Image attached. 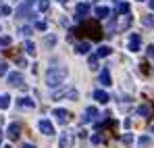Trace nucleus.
I'll return each mask as SVG.
<instances>
[{
  "mask_svg": "<svg viewBox=\"0 0 154 148\" xmlns=\"http://www.w3.org/2000/svg\"><path fill=\"white\" fill-rule=\"evenodd\" d=\"M140 2H142V0H140Z\"/></svg>",
  "mask_w": 154,
  "mask_h": 148,
  "instance_id": "40",
  "label": "nucleus"
},
{
  "mask_svg": "<svg viewBox=\"0 0 154 148\" xmlns=\"http://www.w3.org/2000/svg\"><path fill=\"white\" fill-rule=\"evenodd\" d=\"M137 144H140V146H148V144H150V138H148V136H142V138L137 140Z\"/></svg>",
  "mask_w": 154,
  "mask_h": 148,
  "instance_id": "30",
  "label": "nucleus"
},
{
  "mask_svg": "<svg viewBox=\"0 0 154 148\" xmlns=\"http://www.w3.org/2000/svg\"><path fill=\"white\" fill-rule=\"evenodd\" d=\"M60 98L77 100V98H79V94H77L75 88H67V90H56V92H52V100H60Z\"/></svg>",
  "mask_w": 154,
  "mask_h": 148,
  "instance_id": "3",
  "label": "nucleus"
},
{
  "mask_svg": "<svg viewBox=\"0 0 154 148\" xmlns=\"http://www.w3.org/2000/svg\"><path fill=\"white\" fill-rule=\"evenodd\" d=\"M94 13H96V17H98V19H106V17L110 15V8H108V6H100V4H98Z\"/></svg>",
  "mask_w": 154,
  "mask_h": 148,
  "instance_id": "14",
  "label": "nucleus"
},
{
  "mask_svg": "<svg viewBox=\"0 0 154 148\" xmlns=\"http://www.w3.org/2000/svg\"><path fill=\"white\" fill-rule=\"evenodd\" d=\"M67 67H52L48 69V73H46V83H48V88H58V86H63V81L67 79Z\"/></svg>",
  "mask_w": 154,
  "mask_h": 148,
  "instance_id": "1",
  "label": "nucleus"
},
{
  "mask_svg": "<svg viewBox=\"0 0 154 148\" xmlns=\"http://www.w3.org/2000/svg\"><path fill=\"white\" fill-rule=\"evenodd\" d=\"M96 117H98V109H96V106H88V109H85V117L81 119V123H90V121H94Z\"/></svg>",
  "mask_w": 154,
  "mask_h": 148,
  "instance_id": "8",
  "label": "nucleus"
},
{
  "mask_svg": "<svg viewBox=\"0 0 154 148\" xmlns=\"http://www.w3.org/2000/svg\"><path fill=\"white\" fill-rule=\"evenodd\" d=\"M38 8H40L42 13H46V11L50 8V0H38Z\"/></svg>",
  "mask_w": 154,
  "mask_h": 148,
  "instance_id": "22",
  "label": "nucleus"
},
{
  "mask_svg": "<svg viewBox=\"0 0 154 148\" xmlns=\"http://www.w3.org/2000/svg\"><path fill=\"white\" fill-rule=\"evenodd\" d=\"M33 8V0H25V2H21L19 6H17V17L19 19H25V17H29V11Z\"/></svg>",
  "mask_w": 154,
  "mask_h": 148,
  "instance_id": "4",
  "label": "nucleus"
},
{
  "mask_svg": "<svg viewBox=\"0 0 154 148\" xmlns=\"http://www.w3.org/2000/svg\"><path fill=\"white\" fill-rule=\"evenodd\" d=\"M2 138H4V136H2V129H0V144H2Z\"/></svg>",
  "mask_w": 154,
  "mask_h": 148,
  "instance_id": "38",
  "label": "nucleus"
},
{
  "mask_svg": "<svg viewBox=\"0 0 154 148\" xmlns=\"http://www.w3.org/2000/svg\"><path fill=\"white\" fill-rule=\"evenodd\" d=\"M146 52H148V56H150V58L154 61V46H152V44H150V46L146 48Z\"/></svg>",
  "mask_w": 154,
  "mask_h": 148,
  "instance_id": "35",
  "label": "nucleus"
},
{
  "mask_svg": "<svg viewBox=\"0 0 154 148\" xmlns=\"http://www.w3.org/2000/svg\"><path fill=\"white\" fill-rule=\"evenodd\" d=\"M38 127H40V131H42L44 136H54V125H52L48 119H42V121L38 123Z\"/></svg>",
  "mask_w": 154,
  "mask_h": 148,
  "instance_id": "6",
  "label": "nucleus"
},
{
  "mask_svg": "<svg viewBox=\"0 0 154 148\" xmlns=\"http://www.w3.org/2000/svg\"><path fill=\"white\" fill-rule=\"evenodd\" d=\"M33 27H35L38 31H46V23H44V21H35V23H33Z\"/></svg>",
  "mask_w": 154,
  "mask_h": 148,
  "instance_id": "29",
  "label": "nucleus"
},
{
  "mask_svg": "<svg viewBox=\"0 0 154 148\" xmlns=\"http://www.w3.org/2000/svg\"><path fill=\"white\" fill-rule=\"evenodd\" d=\"M44 42H46L48 46H54V44H56V38H54V36H48V38H46Z\"/></svg>",
  "mask_w": 154,
  "mask_h": 148,
  "instance_id": "32",
  "label": "nucleus"
},
{
  "mask_svg": "<svg viewBox=\"0 0 154 148\" xmlns=\"http://www.w3.org/2000/svg\"><path fill=\"white\" fill-rule=\"evenodd\" d=\"M52 115L56 117V121H60V123H67L69 121V117H71V113L67 111V109H54L52 111Z\"/></svg>",
  "mask_w": 154,
  "mask_h": 148,
  "instance_id": "7",
  "label": "nucleus"
},
{
  "mask_svg": "<svg viewBox=\"0 0 154 148\" xmlns=\"http://www.w3.org/2000/svg\"><path fill=\"white\" fill-rule=\"evenodd\" d=\"M127 13H129V2H115V17H121Z\"/></svg>",
  "mask_w": 154,
  "mask_h": 148,
  "instance_id": "10",
  "label": "nucleus"
},
{
  "mask_svg": "<svg viewBox=\"0 0 154 148\" xmlns=\"http://www.w3.org/2000/svg\"><path fill=\"white\" fill-rule=\"evenodd\" d=\"M88 63H90V67H92V69H96V65H98V56H96V54H94V56H90V61H88Z\"/></svg>",
  "mask_w": 154,
  "mask_h": 148,
  "instance_id": "31",
  "label": "nucleus"
},
{
  "mask_svg": "<svg viewBox=\"0 0 154 148\" xmlns=\"http://www.w3.org/2000/svg\"><path fill=\"white\" fill-rule=\"evenodd\" d=\"M98 81H100L102 86H110V83H112V79H110V71H108L106 67L100 71V79H98Z\"/></svg>",
  "mask_w": 154,
  "mask_h": 148,
  "instance_id": "13",
  "label": "nucleus"
},
{
  "mask_svg": "<svg viewBox=\"0 0 154 148\" xmlns=\"http://www.w3.org/2000/svg\"><path fill=\"white\" fill-rule=\"evenodd\" d=\"M25 52H27V54H31V56L35 54V44H33L31 40H25Z\"/></svg>",
  "mask_w": 154,
  "mask_h": 148,
  "instance_id": "21",
  "label": "nucleus"
},
{
  "mask_svg": "<svg viewBox=\"0 0 154 148\" xmlns=\"http://www.w3.org/2000/svg\"><path fill=\"white\" fill-rule=\"evenodd\" d=\"M31 31H33V27H29V25H23V27L19 29V33H23V36H29Z\"/></svg>",
  "mask_w": 154,
  "mask_h": 148,
  "instance_id": "28",
  "label": "nucleus"
},
{
  "mask_svg": "<svg viewBox=\"0 0 154 148\" xmlns=\"http://www.w3.org/2000/svg\"><path fill=\"white\" fill-rule=\"evenodd\" d=\"M110 52H112V48H110V46H98V50H96V56H98V58H104V56H108Z\"/></svg>",
  "mask_w": 154,
  "mask_h": 148,
  "instance_id": "17",
  "label": "nucleus"
},
{
  "mask_svg": "<svg viewBox=\"0 0 154 148\" xmlns=\"http://www.w3.org/2000/svg\"><path fill=\"white\" fill-rule=\"evenodd\" d=\"M17 106H23V109H33V106H35V102H33L31 98H27V96H23V98L17 100Z\"/></svg>",
  "mask_w": 154,
  "mask_h": 148,
  "instance_id": "16",
  "label": "nucleus"
},
{
  "mask_svg": "<svg viewBox=\"0 0 154 148\" xmlns=\"http://www.w3.org/2000/svg\"><path fill=\"white\" fill-rule=\"evenodd\" d=\"M23 148H35V146H33V144H25Z\"/></svg>",
  "mask_w": 154,
  "mask_h": 148,
  "instance_id": "37",
  "label": "nucleus"
},
{
  "mask_svg": "<svg viewBox=\"0 0 154 148\" xmlns=\"http://www.w3.org/2000/svg\"><path fill=\"white\" fill-rule=\"evenodd\" d=\"M11 106V96L8 94H2L0 96V111H4V109H8Z\"/></svg>",
  "mask_w": 154,
  "mask_h": 148,
  "instance_id": "19",
  "label": "nucleus"
},
{
  "mask_svg": "<svg viewBox=\"0 0 154 148\" xmlns=\"http://www.w3.org/2000/svg\"><path fill=\"white\" fill-rule=\"evenodd\" d=\"M137 115H140V117H150L152 111H150L148 104H142V106H137Z\"/></svg>",
  "mask_w": 154,
  "mask_h": 148,
  "instance_id": "18",
  "label": "nucleus"
},
{
  "mask_svg": "<svg viewBox=\"0 0 154 148\" xmlns=\"http://www.w3.org/2000/svg\"><path fill=\"white\" fill-rule=\"evenodd\" d=\"M90 11H92V6H90L88 2H81V4H77V8H75V13H77V17H79V19L88 17V15H90Z\"/></svg>",
  "mask_w": 154,
  "mask_h": 148,
  "instance_id": "9",
  "label": "nucleus"
},
{
  "mask_svg": "<svg viewBox=\"0 0 154 148\" xmlns=\"http://www.w3.org/2000/svg\"><path fill=\"white\" fill-rule=\"evenodd\" d=\"M11 13H13V8H11L8 4H2V6H0V15L6 17V15H11Z\"/></svg>",
  "mask_w": 154,
  "mask_h": 148,
  "instance_id": "26",
  "label": "nucleus"
},
{
  "mask_svg": "<svg viewBox=\"0 0 154 148\" xmlns=\"http://www.w3.org/2000/svg\"><path fill=\"white\" fill-rule=\"evenodd\" d=\"M150 11H154V0H150Z\"/></svg>",
  "mask_w": 154,
  "mask_h": 148,
  "instance_id": "36",
  "label": "nucleus"
},
{
  "mask_svg": "<svg viewBox=\"0 0 154 148\" xmlns=\"http://www.w3.org/2000/svg\"><path fill=\"white\" fill-rule=\"evenodd\" d=\"M69 142H71V138H69L67 134H63V136H60V140H58V146H60V148H67V146H69Z\"/></svg>",
  "mask_w": 154,
  "mask_h": 148,
  "instance_id": "23",
  "label": "nucleus"
},
{
  "mask_svg": "<svg viewBox=\"0 0 154 148\" xmlns=\"http://www.w3.org/2000/svg\"><path fill=\"white\" fill-rule=\"evenodd\" d=\"M142 23L146 25V27H154V17H152V15H148V17H144V19H142Z\"/></svg>",
  "mask_w": 154,
  "mask_h": 148,
  "instance_id": "25",
  "label": "nucleus"
},
{
  "mask_svg": "<svg viewBox=\"0 0 154 148\" xmlns=\"http://www.w3.org/2000/svg\"><path fill=\"white\" fill-rule=\"evenodd\" d=\"M123 142H125V144H133V136H131V134H125V136H123Z\"/></svg>",
  "mask_w": 154,
  "mask_h": 148,
  "instance_id": "33",
  "label": "nucleus"
},
{
  "mask_svg": "<svg viewBox=\"0 0 154 148\" xmlns=\"http://www.w3.org/2000/svg\"><path fill=\"white\" fill-rule=\"evenodd\" d=\"M75 29L77 31H83L90 40H98V42L102 40V36H104L98 21H83V25H81V27H75ZM83 33H81V36H83Z\"/></svg>",
  "mask_w": 154,
  "mask_h": 148,
  "instance_id": "2",
  "label": "nucleus"
},
{
  "mask_svg": "<svg viewBox=\"0 0 154 148\" xmlns=\"http://www.w3.org/2000/svg\"><path fill=\"white\" fill-rule=\"evenodd\" d=\"M6 71H8V65H6V61H0V77H2V75H6Z\"/></svg>",
  "mask_w": 154,
  "mask_h": 148,
  "instance_id": "27",
  "label": "nucleus"
},
{
  "mask_svg": "<svg viewBox=\"0 0 154 148\" xmlns=\"http://www.w3.org/2000/svg\"><path fill=\"white\" fill-rule=\"evenodd\" d=\"M4 148H13V146H4Z\"/></svg>",
  "mask_w": 154,
  "mask_h": 148,
  "instance_id": "39",
  "label": "nucleus"
},
{
  "mask_svg": "<svg viewBox=\"0 0 154 148\" xmlns=\"http://www.w3.org/2000/svg\"><path fill=\"white\" fill-rule=\"evenodd\" d=\"M11 44H13V38L11 36H2L0 38V46H11Z\"/></svg>",
  "mask_w": 154,
  "mask_h": 148,
  "instance_id": "24",
  "label": "nucleus"
},
{
  "mask_svg": "<svg viewBox=\"0 0 154 148\" xmlns=\"http://www.w3.org/2000/svg\"><path fill=\"white\" fill-rule=\"evenodd\" d=\"M77 54H88L90 52V42H81V44H77Z\"/></svg>",
  "mask_w": 154,
  "mask_h": 148,
  "instance_id": "20",
  "label": "nucleus"
},
{
  "mask_svg": "<svg viewBox=\"0 0 154 148\" xmlns=\"http://www.w3.org/2000/svg\"><path fill=\"white\" fill-rule=\"evenodd\" d=\"M100 142H102V136L94 134V136H92V144H100Z\"/></svg>",
  "mask_w": 154,
  "mask_h": 148,
  "instance_id": "34",
  "label": "nucleus"
},
{
  "mask_svg": "<svg viewBox=\"0 0 154 148\" xmlns=\"http://www.w3.org/2000/svg\"><path fill=\"white\" fill-rule=\"evenodd\" d=\"M94 98L98 100L100 104H106V102L110 100V96H108V94H106L104 90H96V92H94Z\"/></svg>",
  "mask_w": 154,
  "mask_h": 148,
  "instance_id": "15",
  "label": "nucleus"
},
{
  "mask_svg": "<svg viewBox=\"0 0 154 148\" xmlns=\"http://www.w3.org/2000/svg\"><path fill=\"white\" fill-rule=\"evenodd\" d=\"M19 131H21V127H19L17 123H11V125H8V129H6V134H8L11 140H17V138H19Z\"/></svg>",
  "mask_w": 154,
  "mask_h": 148,
  "instance_id": "12",
  "label": "nucleus"
},
{
  "mask_svg": "<svg viewBox=\"0 0 154 148\" xmlns=\"http://www.w3.org/2000/svg\"><path fill=\"white\" fill-rule=\"evenodd\" d=\"M140 46H142V38L137 33H131V38H129V50L131 52H137Z\"/></svg>",
  "mask_w": 154,
  "mask_h": 148,
  "instance_id": "11",
  "label": "nucleus"
},
{
  "mask_svg": "<svg viewBox=\"0 0 154 148\" xmlns=\"http://www.w3.org/2000/svg\"><path fill=\"white\" fill-rule=\"evenodd\" d=\"M6 81L11 83V86H19V88H23L25 83H23V75L17 73V71H13V73H6Z\"/></svg>",
  "mask_w": 154,
  "mask_h": 148,
  "instance_id": "5",
  "label": "nucleus"
}]
</instances>
